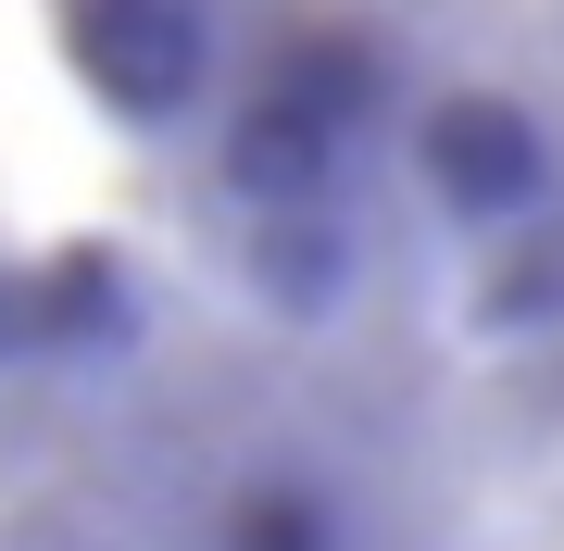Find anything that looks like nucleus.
Instances as JSON below:
<instances>
[{
	"mask_svg": "<svg viewBox=\"0 0 564 551\" xmlns=\"http://www.w3.org/2000/svg\"><path fill=\"white\" fill-rule=\"evenodd\" d=\"M389 551H564V388H527L489 427L414 451Z\"/></svg>",
	"mask_w": 564,
	"mask_h": 551,
	"instance_id": "f257e3e1",
	"label": "nucleus"
}]
</instances>
